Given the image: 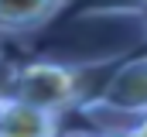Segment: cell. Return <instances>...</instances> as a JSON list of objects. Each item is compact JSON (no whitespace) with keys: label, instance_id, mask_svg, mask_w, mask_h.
<instances>
[{"label":"cell","instance_id":"277c9868","mask_svg":"<svg viewBox=\"0 0 147 137\" xmlns=\"http://www.w3.org/2000/svg\"><path fill=\"white\" fill-rule=\"evenodd\" d=\"M65 0H0V31L3 34H24L45 28Z\"/></svg>","mask_w":147,"mask_h":137},{"label":"cell","instance_id":"8992f818","mask_svg":"<svg viewBox=\"0 0 147 137\" xmlns=\"http://www.w3.org/2000/svg\"><path fill=\"white\" fill-rule=\"evenodd\" d=\"M69 137H130L127 127H103V130H89V134H69Z\"/></svg>","mask_w":147,"mask_h":137},{"label":"cell","instance_id":"52a82bcc","mask_svg":"<svg viewBox=\"0 0 147 137\" xmlns=\"http://www.w3.org/2000/svg\"><path fill=\"white\" fill-rule=\"evenodd\" d=\"M127 130H130V137H147V117H140V120H134V123H130Z\"/></svg>","mask_w":147,"mask_h":137},{"label":"cell","instance_id":"7a4b0ae2","mask_svg":"<svg viewBox=\"0 0 147 137\" xmlns=\"http://www.w3.org/2000/svg\"><path fill=\"white\" fill-rule=\"evenodd\" d=\"M89 120H123L120 127H130L134 120L147 117V55L127 58L106 75V82L79 106Z\"/></svg>","mask_w":147,"mask_h":137},{"label":"cell","instance_id":"3957f363","mask_svg":"<svg viewBox=\"0 0 147 137\" xmlns=\"http://www.w3.org/2000/svg\"><path fill=\"white\" fill-rule=\"evenodd\" d=\"M0 137H62V117L3 96Z\"/></svg>","mask_w":147,"mask_h":137},{"label":"cell","instance_id":"6da1fadb","mask_svg":"<svg viewBox=\"0 0 147 137\" xmlns=\"http://www.w3.org/2000/svg\"><path fill=\"white\" fill-rule=\"evenodd\" d=\"M89 68L75 65V62H55V58H34L17 65L14 86H10V100H21L28 106L48 110V113H65L79 110L89 100Z\"/></svg>","mask_w":147,"mask_h":137},{"label":"cell","instance_id":"5b68a950","mask_svg":"<svg viewBox=\"0 0 147 137\" xmlns=\"http://www.w3.org/2000/svg\"><path fill=\"white\" fill-rule=\"evenodd\" d=\"M14 75H17V62H14V58L0 48V96H7V93H10Z\"/></svg>","mask_w":147,"mask_h":137},{"label":"cell","instance_id":"ba28073f","mask_svg":"<svg viewBox=\"0 0 147 137\" xmlns=\"http://www.w3.org/2000/svg\"><path fill=\"white\" fill-rule=\"evenodd\" d=\"M0 123H3V96H0Z\"/></svg>","mask_w":147,"mask_h":137}]
</instances>
